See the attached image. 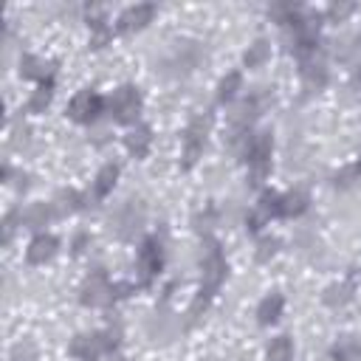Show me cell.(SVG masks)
I'll return each instance as SVG.
<instances>
[{
	"label": "cell",
	"instance_id": "obj_1",
	"mask_svg": "<svg viewBox=\"0 0 361 361\" xmlns=\"http://www.w3.org/2000/svg\"><path fill=\"white\" fill-rule=\"evenodd\" d=\"M200 271H203V274H200V288H197V296H195V302H192V307H189V319H197L200 310H206V305L212 302V296L217 293V288L223 285L226 271H228L226 257H223V251H220V243L212 240V237L203 240Z\"/></svg>",
	"mask_w": 361,
	"mask_h": 361
},
{
	"label": "cell",
	"instance_id": "obj_2",
	"mask_svg": "<svg viewBox=\"0 0 361 361\" xmlns=\"http://www.w3.org/2000/svg\"><path fill=\"white\" fill-rule=\"evenodd\" d=\"M118 347V333H82L71 341V355L79 361H99L102 355H110Z\"/></svg>",
	"mask_w": 361,
	"mask_h": 361
},
{
	"label": "cell",
	"instance_id": "obj_3",
	"mask_svg": "<svg viewBox=\"0 0 361 361\" xmlns=\"http://www.w3.org/2000/svg\"><path fill=\"white\" fill-rule=\"evenodd\" d=\"M271 149H274V138H271L268 130L257 133V135H251L245 141L243 155H245V164L251 169V183H259L268 175V169H271Z\"/></svg>",
	"mask_w": 361,
	"mask_h": 361
},
{
	"label": "cell",
	"instance_id": "obj_4",
	"mask_svg": "<svg viewBox=\"0 0 361 361\" xmlns=\"http://www.w3.org/2000/svg\"><path fill=\"white\" fill-rule=\"evenodd\" d=\"M203 59H206V51H203L197 42H178V45L166 54V59H164V65H161V73H166V76H186V73H192Z\"/></svg>",
	"mask_w": 361,
	"mask_h": 361
},
{
	"label": "cell",
	"instance_id": "obj_5",
	"mask_svg": "<svg viewBox=\"0 0 361 361\" xmlns=\"http://www.w3.org/2000/svg\"><path fill=\"white\" fill-rule=\"evenodd\" d=\"M144 220H147V206H144L141 200H127V203H121V206L113 212V217H110V231H113L118 240H133V237L141 231Z\"/></svg>",
	"mask_w": 361,
	"mask_h": 361
},
{
	"label": "cell",
	"instance_id": "obj_6",
	"mask_svg": "<svg viewBox=\"0 0 361 361\" xmlns=\"http://www.w3.org/2000/svg\"><path fill=\"white\" fill-rule=\"evenodd\" d=\"M209 127H212V113H197L189 121V127L183 133V169H192L197 164V158L203 155Z\"/></svg>",
	"mask_w": 361,
	"mask_h": 361
},
{
	"label": "cell",
	"instance_id": "obj_7",
	"mask_svg": "<svg viewBox=\"0 0 361 361\" xmlns=\"http://www.w3.org/2000/svg\"><path fill=\"white\" fill-rule=\"evenodd\" d=\"M107 107H110V116H113L118 124H130V121H135L138 113H141V93H138V87H133V85H121V87L110 96Z\"/></svg>",
	"mask_w": 361,
	"mask_h": 361
},
{
	"label": "cell",
	"instance_id": "obj_8",
	"mask_svg": "<svg viewBox=\"0 0 361 361\" xmlns=\"http://www.w3.org/2000/svg\"><path fill=\"white\" fill-rule=\"evenodd\" d=\"M116 296H118L116 288L110 285L107 274H102V271L90 274V276L85 279L82 290H79V299H82V305H87V307H110V305L116 302Z\"/></svg>",
	"mask_w": 361,
	"mask_h": 361
},
{
	"label": "cell",
	"instance_id": "obj_9",
	"mask_svg": "<svg viewBox=\"0 0 361 361\" xmlns=\"http://www.w3.org/2000/svg\"><path fill=\"white\" fill-rule=\"evenodd\" d=\"M102 110H104V99H102L96 90H90V87L79 90V93L71 99V104H68V116H71L73 121H79V124H90Z\"/></svg>",
	"mask_w": 361,
	"mask_h": 361
},
{
	"label": "cell",
	"instance_id": "obj_10",
	"mask_svg": "<svg viewBox=\"0 0 361 361\" xmlns=\"http://www.w3.org/2000/svg\"><path fill=\"white\" fill-rule=\"evenodd\" d=\"M164 268V245L158 237H147L141 243V251H138V271H141V285H149L158 271Z\"/></svg>",
	"mask_w": 361,
	"mask_h": 361
},
{
	"label": "cell",
	"instance_id": "obj_11",
	"mask_svg": "<svg viewBox=\"0 0 361 361\" xmlns=\"http://www.w3.org/2000/svg\"><path fill=\"white\" fill-rule=\"evenodd\" d=\"M299 73H302V82L310 90H322L327 85V65H324L322 51H313V54L299 56Z\"/></svg>",
	"mask_w": 361,
	"mask_h": 361
},
{
	"label": "cell",
	"instance_id": "obj_12",
	"mask_svg": "<svg viewBox=\"0 0 361 361\" xmlns=\"http://www.w3.org/2000/svg\"><path fill=\"white\" fill-rule=\"evenodd\" d=\"M155 17V6L152 3H138V6H130L121 11L118 17V31L130 34V31H141L147 23H152Z\"/></svg>",
	"mask_w": 361,
	"mask_h": 361
},
{
	"label": "cell",
	"instance_id": "obj_13",
	"mask_svg": "<svg viewBox=\"0 0 361 361\" xmlns=\"http://www.w3.org/2000/svg\"><path fill=\"white\" fill-rule=\"evenodd\" d=\"M56 248H59V240H56L54 234H37V237L31 240L28 251H25V259H28L31 265H42V262H48V259L56 254Z\"/></svg>",
	"mask_w": 361,
	"mask_h": 361
},
{
	"label": "cell",
	"instance_id": "obj_14",
	"mask_svg": "<svg viewBox=\"0 0 361 361\" xmlns=\"http://www.w3.org/2000/svg\"><path fill=\"white\" fill-rule=\"evenodd\" d=\"M124 144H127V149H130L133 158H147L149 144H152V130H149L147 124H135V127L127 133Z\"/></svg>",
	"mask_w": 361,
	"mask_h": 361
},
{
	"label": "cell",
	"instance_id": "obj_15",
	"mask_svg": "<svg viewBox=\"0 0 361 361\" xmlns=\"http://www.w3.org/2000/svg\"><path fill=\"white\" fill-rule=\"evenodd\" d=\"M282 307H285V296L282 293H268L262 302H259V307H257V322L259 324H274L279 316H282Z\"/></svg>",
	"mask_w": 361,
	"mask_h": 361
},
{
	"label": "cell",
	"instance_id": "obj_16",
	"mask_svg": "<svg viewBox=\"0 0 361 361\" xmlns=\"http://www.w3.org/2000/svg\"><path fill=\"white\" fill-rule=\"evenodd\" d=\"M51 73H54V71H51L48 62H42V59H37V56H31V54H23V56H20V76H23V79L48 82Z\"/></svg>",
	"mask_w": 361,
	"mask_h": 361
},
{
	"label": "cell",
	"instance_id": "obj_17",
	"mask_svg": "<svg viewBox=\"0 0 361 361\" xmlns=\"http://www.w3.org/2000/svg\"><path fill=\"white\" fill-rule=\"evenodd\" d=\"M116 178H118V166H116V164H104V166L99 169V175H96L93 197H96V200L107 197V195L113 192V186H116Z\"/></svg>",
	"mask_w": 361,
	"mask_h": 361
},
{
	"label": "cell",
	"instance_id": "obj_18",
	"mask_svg": "<svg viewBox=\"0 0 361 361\" xmlns=\"http://www.w3.org/2000/svg\"><path fill=\"white\" fill-rule=\"evenodd\" d=\"M54 214H56V206H54V203H34V206H28V209L23 212V223H25L28 228H39V226H45Z\"/></svg>",
	"mask_w": 361,
	"mask_h": 361
},
{
	"label": "cell",
	"instance_id": "obj_19",
	"mask_svg": "<svg viewBox=\"0 0 361 361\" xmlns=\"http://www.w3.org/2000/svg\"><path fill=\"white\" fill-rule=\"evenodd\" d=\"M330 358L333 361H361V344L353 336H344L330 347Z\"/></svg>",
	"mask_w": 361,
	"mask_h": 361
},
{
	"label": "cell",
	"instance_id": "obj_20",
	"mask_svg": "<svg viewBox=\"0 0 361 361\" xmlns=\"http://www.w3.org/2000/svg\"><path fill=\"white\" fill-rule=\"evenodd\" d=\"M307 206H310L307 192H302V189L288 192V195H282V214L279 217H299L302 212H307Z\"/></svg>",
	"mask_w": 361,
	"mask_h": 361
},
{
	"label": "cell",
	"instance_id": "obj_21",
	"mask_svg": "<svg viewBox=\"0 0 361 361\" xmlns=\"http://www.w3.org/2000/svg\"><path fill=\"white\" fill-rule=\"evenodd\" d=\"M51 99H54V79H48V82H39V87L31 93V99H28V110L31 113H45V107L51 104Z\"/></svg>",
	"mask_w": 361,
	"mask_h": 361
},
{
	"label": "cell",
	"instance_id": "obj_22",
	"mask_svg": "<svg viewBox=\"0 0 361 361\" xmlns=\"http://www.w3.org/2000/svg\"><path fill=\"white\" fill-rule=\"evenodd\" d=\"M290 358H293V344L288 336H276L265 350V361H290Z\"/></svg>",
	"mask_w": 361,
	"mask_h": 361
},
{
	"label": "cell",
	"instance_id": "obj_23",
	"mask_svg": "<svg viewBox=\"0 0 361 361\" xmlns=\"http://www.w3.org/2000/svg\"><path fill=\"white\" fill-rule=\"evenodd\" d=\"M268 54H271L268 42H265V39H254V42L248 45V51L243 54V65H245V68H259V65L268 59Z\"/></svg>",
	"mask_w": 361,
	"mask_h": 361
},
{
	"label": "cell",
	"instance_id": "obj_24",
	"mask_svg": "<svg viewBox=\"0 0 361 361\" xmlns=\"http://www.w3.org/2000/svg\"><path fill=\"white\" fill-rule=\"evenodd\" d=\"M240 85H243V76H240L237 71L226 73V76L220 79V85H217V102H231V99L237 96Z\"/></svg>",
	"mask_w": 361,
	"mask_h": 361
},
{
	"label": "cell",
	"instance_id": "obj_25",
	"mask_svg": "<svg viewBox=\"0 0 361 361\" xmlns=\"http://www.w3.org/2000/svg\"><path fill=\"white\" fill-rule=\"evenodd\" d=\"M257 212H259L265 220L279 217V214H282V195H276V192H262V197H259V203H257Z\"/></svg>",
	"mask_w": 361,
	"mask_h": 361
},
{
	"label": "cell",
	"instance_id": "obj_26",
	"mask_svg": "<svg viewBox=\"0 0 361 361\" xmlns=\"http://www.w3.org/2000/svg\"><path fill=\"white\" fill-rule=\"evenodd\" d=\"M350 296H353V285H350V282H338V285H330V288L324 290V302L333 305V307L350 302Z\"/></svg>",
	"mask_w": 361,
	"mask_h": 361
},
{
	"label": "cell",
	"instance_id": "obj_27",
	"mask_svg": "<svg viewBox=\"0 0 361 361\" xmlns=\"http://www.w3.org/2000/svg\"><path fill=\"white\" fill-rule=\"evenodd\" d=\"M76 209H82V195H79V192L68 189V192H62V195L56 197V214H65V212H76Z\"/></svg>",
	"mask_w": 361,
	"mask_h": 361
},
{
	"label": "cell",
	"instance_id": "obj_28",
	"mask_svg": "<svg viewBox=\"0 0 361 361\" xmlns=\"http://www.w3.org/2000/svg\"><path fill=\"white\" fill-rule=\"evenodd\" d=\"M358 54H361V34L336 42V56H338V59H353V56H358Z\"/></svg>",
	"mask_w": 361,
	"mask_h": 361
},
{
	"label": "cell",
	"instance_id": "obj_29",
	"mask_svg": "<svg viewBox=\"0 0 361 361\" xmlns=\"http://www.w3.org/2000/svg\"><path fill=\"white\" fill-rule=\"evenodd\" d=\"M355 180H361V161H355V164H350L347 169H341V172L333 175V183H336V186H350V183H355Z\"/></svg>",
	"mask_w": 361,
	"mask_h": 361
},
{
	"label": "cell",
	"instance_id": "obj_30",
	"mask_svg": "<svg viewBox=\"0 0 361 361\" xmlns=\"http://www.w3.org/2000/svg\"><path fill=\"white\" fill-rule=\"evenodd\" d=\"M8 361H37V350H34V344H28V341L14 344Z\"/></svg>",
	"mask_w": 361,
	"mask_h": 361
},
{
	"label": "cell",
	"instance_id": "obj_31",
	"mask_svg": "<svg viewBox=\"0 0 361 361\" xmlns=\"http://www.w3.org/2000/svg\"><path fill=\"white\" fill-rule=\"evenodd\" d=\"M353 8H355V6H353V3H333V6H330V8H327V17H330V20H336V23H338V20H344V17H347V14H350V11H353Z\"/></svg>",
	"mask_w": 361,
	"mask_h": 361
},
{
	"label": "cell",
	"instance_id": "obj_32",
	"mask_svg": "<svg viewBox=\"0 0 361 361\" xmlns=\"http://www.w3.org/2000/svg\"><path fill=\"white\" fill-rule=\"evenodd\" d=\"M17 217H20V212H17V209L6 214V220H3V243H8V240H11V234H14V223H17Z\"/></svg>",
	"mask_w": 361,
	"mask_h": 361
},
{
	"label": "cell",
	"instance_id": "obj_33",
	"mask_svg": "<svg viewBox=\"0 0 361 361\" xmlns=\"http://www.w3.org/2000/svg\"><path fill=\"white\" fill-rule=\"evenodd\" d=\"M276 240H262L259 243V251H257V259H268V257H274L276 254Z\"/></svg>",
	"mask_w": 361,
	"mask_h": 361
},
{
	"label": "cell",
	"instance_id": "obj_34",
	"mask_svg": "<svg viewBox=\"0 0 361 361\" xmlns=\"http://www.w3.org/2000/svg\"><path fill=\"white\" fill-rule=\"evenodd\" d=\"M85 240H87L85 234H79V237H76V243H73V254H79V251H82V245H85Z\"/></svg>",
	"mask_w": 361,
	"mask_h": 361
},
{
	"label": "cell",
	"instance_id": "obj_35",
	"mask_svg": "<svg viewBox=\"0 0 361 361\" xmlns=\"http://www.w3.org/2000/svg\"><path fill=\"white\" fill-rule=\"evenodd\" d=\"M353 85H355V87H361V68L353 73Z\"/></svg>",
	"mask_w": 361,
	"mask_h": 361
}]
</instances>
